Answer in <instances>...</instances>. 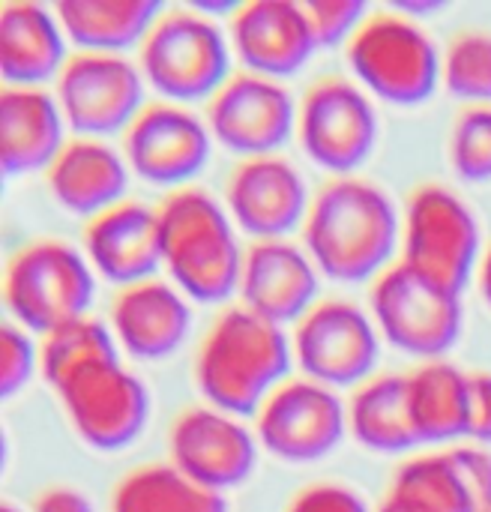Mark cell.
I'll use <instances>...</instances> for the list:
<instances>
[{
    "instance_id": "cell-4",
    "label": "cell",
    "mask_w": 491,
    "mask_h": 512,
    "mask_svg": "<svg viewBox=\"0 0 491 512\" xmlns=\"http://www.w3.org/2000/svg\"><path fill=\"white\" fill-rule=\"evenodd\" d=\"M135 60L147 87L180 105L207 102L234 72L228 30L201 6H162Z\"/></svg>"
},
{
    "instance_id": "cell-3",
    "label": "cell",
    "mask_w": 491,
    "mask_h": 512,
    "mask_svg": "<svg viewBox=\"0 0 491 512\" xmlns=\"http://www.w3.org/2000/svg\"><path fill=\"white\" fill-rule=\"evenodd\" d=\"M162 267L174 285L198 303H225L240 291L243 255L240 231L207 186L171 189L159 204Z\"/></svg>"
},
{
    "instance_id": "cell-23",
    "label": "cell",
    "mask_w": 491,
    "mask_h": 512,
    "mask_svg": "<svg viewBox=\"0 0 491 512\" xmlns=\"http://www.w3.org/2000/svg\"><path fill=\"white\" fill-rule=\"evenodd\" d=\"M66 120L48 87L3 84L0 93V165L6 177L48 171L66 144Z\"/></svg>"
},
{
    "instance_id": "cell-28",
    "label": "cell",
    "mask_w": 491,
    "mask_h": 512,
    "mask_svg": "<svg viewBox=\"0 0 491 512\" xmlns=\"http://www.w3.org/2000/svg\"><path fill=\"white\" fill-rule=\"evenodd\" d=\"M111 512H228V501L180 474L171 462L138 465L111 492Z\"/></svg>"
},
{
    "instance_id": "cell-19",
    "label": "cell",
    "mask_w": 491,
    "mask_h": 512,
    "mask_svg": "<svg viewBox=\"0 0 491 512\" xmlns=\"http://www.w3.org/2000/svg\"><path fill=\"white\" fill-rule=\"evenodd\" d=\"M321 270L291 237L249 240L240 273V303L255 315L288 327L297 324L321 297Z\"/></svg>"
},
{
    "instance_id": "cell-15",
    "label": "cell",
    "mask_w": 491,
    "mask_h": 512,
    "mask_svg": "<svg viewBox=\"0 0 491 512\" xmlns=\"http://www.w3.org/2000/svg\"><path fill=\"white\" fill-rule=\"evenodd\" d=\"M213 135L189 105L147 99L120 135V150L132 174L156 186H189L207 165Z\"/></svg>"
},
{
    "instance_id": "cell-33",
    "label": "cell",
    "mask_w": 491,
    "mask_h": 512,
    "mask_svg": "<svg viewBox=\"0 0 491 512\" xmlns=\"http://www.w3.org/2000/svg\"><path fill=\"white\" fill-rule=\"evenodd\" d=\"M300 6L309 18L318 51L348 45V39L354 36L360 21L372 12L369 3H363V0H303Z\"/></svg>"
},
{
    "instance_id": "cell-39",
    "label": "cell",
    "mask_w": 491,
    "mask_h": 512,
    "mask_svg": "<svg viewBox=\"0 0 491 512\" xmlns=\"http://www.w3.org/2000/svg\"><path fill=\"white\" fill-rule=\"evenodd\" d=\"M477 285H480L483 300L491 306V243L489 249L483 252V261H480V270H477Z\"/></svg>"
},
{
    "instance_id": "cell-22",
    "label": "cell",
    "mask_w": 491,
    "mask_h": 512,
    "mask_svg": "<svg viewBox=\"0 0 491 512\" xmlns=\"http://www.w3.org/2000/svg\"><path fill=\"white\" fill-rule=\"evenodd\" d=\"M45 186L66 213L93 219L126 198L129 165L108 138L69 135L45 171Z\"/></svg>"
},
{
    "instance_id": "cell-12",
    "label": "cell",
    "mask_w": 491,
    "mask_h": 512,
    "mask_svg": "<svg viewBox=\"0 0 491 512\" xmlns=\"http://www.w3.org/2000/svg\"><path fill=\"white\" fill-rule=\"evenodd\" d=\"M297 369L333 390L360 387L375 375L381 357V333L369 312L354 300H318L291 333Z\"/></svg>"
},
{
    "instance_id": "cell-35",
    "label": "cell",
    "mask_w": 491,
    "mask_h": 512,
    "mask_svg": "<svg viewBox=\"0 0 491 512\" xmlns=\"http://www.w3.org/2000/svg\"><path fill=\"white\" fill-rule=\"evenodd\" d=\"M285 512H369L366 501L360 492H354L345 483H333V480H318L306 489H300Z\"/></svg>"
},
{
    "instance_id": "cell-24",
    "label": "cell",
    "mask_w": 491,
    "mask_h": 512,
    "mask_svg": "<svg viewBox=\"0 0 491 512\" xmlns=\"http://www.w3.org/2000/svg\"><path fill=\"white\" fill-rule=\"evenodd\" d=\"M69 39L54 6L12 0L0 6V72L15 87H45L69 57Z\"/></svg>"
},
{
    "instance_id": "cell-9",
    "label": "cell",
    "mask_w": 491,
    "mask_h": 512,
    "mask_svg": "<svg viewBox=\"0 0 491 512\" xmlns=\"http://www.w3.org/2000/svg\"><path fill=\"white\" fill-rule=\"evenodd\" d=\"M51 393L60 399L72 432L102 453L135 444L150 420V393L120 354L69 369L51 384Z\"/></svg>"
},
{
    "instance_id": "cell-26",
    "label": "cell",
    "mask_w": 491,
    "mask_h": 512,
    "mask_svg": "<svg viewBox=\"0 0 491 512\" xmlns=\"http://www.w3.org/2000/svg\"><path fill=\"white\" fill-rule=\"evenodd\" d=\"M54 12L75 51L126 54L138 48L162 12L156 0H57Z\"/></svg>"
},
{
    "instance_id": "cell-18",
    "label": "cell",
    "mask_w": 491,
    "mask_h": 512,
    "mask_svg": "<svg viewBox=\"0 0 491 512\" xmlns=\"http://www.w3.org/2000/svg\"><path fill=\"white\" fill-rule=\"evenodd\" d=\"M225 30L240 69L285 78L300 72L318 51L309 18L297 0H249L237 3Z\"/></svg>"
},
{
    "instance_id": "cell-40",
    "label": "cell",
    "mask_w": 491,
    "mask_h": 512,
    "mask_svg": "<svg viewBox=\"0 0 491 512\" xmlns=\"http://www.w3.org/2000/svg\"><path fill=\"white\" fill-rule=\"evenodd\" d=\"M0 512H24L18 504H12V501H3V507H0Z\"/></svg>"
},
{
    "instance_id": "cell-29",
    "label": "cell",
    "mask_w": 491,
    "mask_h": 512,
    "mask_svg": "<svg viewBox=\"0 0 491 512\" xmlns=\"http://www.w3.org/2000/svg\"><path fill=\"white\" fill-rule=\"evenodd\" d=\"M390 492L414 501L426 512H480L474 489L456 459V450L411 456L399 465Z\"/></svg>"
},
{
    "instance_id": "cell-34",
    "label": "cell",
    "mask_w": 491,
    "mask_h": 512,
    "mask_svg": "<svg viewBox=\"0 0 491 512\" xmlns=\"http://www.w3.org/2000/svg\"><path fill=\"white\" fill-rule=\"evenodd\" d=\"M39 372V345L15 321L0 327V393L12 399Z\"/></svg>"
},
{
    "instance_id": "cell-32",
    "label": "cell",
    "mask_w": 491,
    "mask_h": 512,
    "mask_svg": "<svg viewBox=\"0 0 491 512\" xmlns=\"http://www.w3.org/2000/svg\"><path fill=\"white\" fill-rule=\"evenodd\" d=\"M450 168L468 183L491 180V105H468L450 129Z\"/></svg>"
},
{
    "instance_id": "cell-25",
    "label": "cell",
    "mask_w": 491,
    "mask_h": 512,
    "mask_svg": "<svg viewBox=\"0 0 491 512\" xmlns=\"http://www.w3.org/2000/svg\"><path fill=\"white\" fill-rule=\"evenodd\" d=\"M405 384L408 414L420 444L468 438V372L447 360H429L405 372Z\"/></svg>"
},
{
    "instance_id": "cell-37",
    "label": "cell",
    "mask_w": 491,
    "mask_h": 512,
    "mask_svg": "<svg viewBox=\"0 0 491 512\" xmlns=\"http://www.w3.org/2000/svg\"><path fill=\"white\" fill-rule=\"evenodd\" d=\"M30 512H96V507H93V501L81 489H72V486H48V489H42L33 498Z\"/></svg>"
},
{
    "instance_id": "cell-20",
    "label": "cell",
    "mask_w": 491,
    "mask_h": 512,
    "mask_svg": "<svg viewBox=\"0 0 491 512\" xmlns=\"http://www.w3.org/2000/svg\"><path fill=\"white\" fill-rule=\"evenodd\" d=\"M108 327L123 354L153 363L171 357L189 339L192 306L177 285L153 276L114 291Z\"/></svg>"
},
{
    "instance_id": "cell-1",
    "label": "cell",
    "mask_w": 491,
    "mask_h": 512,
    "mask_svg": "<svg viewBox=\"0 0 491 512\" xmlns=\"http://www.w3.org/2000/svg\"><path fill=\"white\" fill-rule=\"evenodd\" d=\"M303 249L333 282H372L402 246V213L375 180L330 177L309 204L300 228Z\"/></svg>"
},
{
    "instance_id": "cell-6",
    "label": "cell",
    "mask_w": 491,
    "mask_h": 512,
    "mask_svg": "<svg viewBox=\"0 0 491 512\" xmlns=\"http://www.w3.org/2000/svg\"><path fill=\"white\" fill-rule=\"evenodd\" d=\"M354 81L399 108L423 105L441 84V51L426 27L387 6L372 9L345 45Z\"/></svg>"
},
{
    "instance_id": "cell-10",
    "label": "cell",
    "mask_w": 491,
    "mask_h": 512,
    "mask_svg": "<svg viewBox=\"0 0 491 512\" xmlns=\"http://www.w3.org/2000/svg\"><path fill=\"white\" fill-rule=\"evenodd\" d=\"M378 111L372 96L345 75H321L297 99V141L303 153L333 177H348L378 147Z\"/></svg>"
},
{
    "instance_id": "cell-5",
    "label": "cell",
    "mask_w": 491,
    "mask_h": 512,
    "mask_svg": "<svg viewBox=\"0 0 491 512\" xmlns=\"http://www.w3.org/2000/svg\"><path fill=\"white\" fill-rule=\"evenodd\" d=\"M96 270L81 246L63 237H36L15 249L3 270V303L18 327L45 336L90 315Z\"/></svg>"
},
{
    "instance_id": "cell-11",
    "label": "cell",
    "mask_w": 491,
    "mask_h": 512,
    "mask_svg": "<svg viewBox=\"0 0 491 512\" xmlns=\"http://www.w3.org/2000/svg\"><path fill=\"white\" fill-rule=\"evenodd\" d=\"M54 99L72 135L108 138L123 135L147 105V81L126 54L72 51L54 78Z\"/></svg>"
},
{
    "instance_id": "cell-13",
    "label": "cell",
    "mask_w": 491,
    "mask_h": 512,
    "mask_svg": "<svg viewBox=\"0 0 491 512\" xmlns=\"http://www.w3.org/2000/svg\"><path fill=\"white\" fill-rule=\"evenodd\" d=\"M348 435V405L333 387L306 375L285 378L255 414L258 444L279 462L312 465L327 459Z\"/></svg>"
},
{
    "instance_id": "cell-2",
    "label": "cell",
    "mask_w": 491,
    "mask_h": 512,
    "mask_svg": "<svg viewBox=\"0 0 491 512\" xmlns=\"http://www.w3.org/2000/svg\"><path fill=\"white\" fill-rule=\"evenodd\" d=\"M291 363L294 348L285 327L237 303L225 306L204 330L192 375L207 405L255 417L264 399L291 378Z\"/></svg>"
},
{
    "instance_id": "cell-38",
    "label": "cell",
    "mask_w": 491,
    "mask_h": 512,
    "mask_svg": "<svg viewBox=\"0 0 491 512\" xmlns=\"http://www.w3.org/2000/svg\"><path fill=\"white\" fill-rule=\"evenodd\" d=\"M375 512H426V510H423V507H417L414 501H408V498L396 495V492H387V495H384V501L378 504V510Z\"/></svg>"
},
{
    "instance_id": "cell-16",
    "label": "cell",
    "mask_w": 491,
    "mask_h": 512,
    "mask_svg": "<svg viewBox=\"0 0 491 512\" xmlns=\"http://www.w3.org/2000/svg\"><path fill=\"white\" fill-rule=\"evenodd\" d=\"M168 462L192 483L225 495L252 477L258 438L240 417L213 405H192L168 429Z\"/></svg>"
},
{
    "instance_id": "cell-31",
    "label": "cell",
    "mask_w": 491,
    "mask_h": 512,
    "mask_svg": "<svg viewBox=\"0 0 491 512\" xmlns=\"http://www.w3.org/2000/svg\"><path fill=\"white\" fill-rule=\"evenodd\" d=\"M444 90L468 105H491V30H456L441 51Z\"/></svg>"
},
{
    "instance_id": "cell-17",
    "label": "cell",
    "mask_w": 491,
    "mask_h": 512,
    "mask_svg": "<svg viewBox=\"0 0 491 512\" xmlns=\"http://www.w3.org/2000/svg\"><path fill=\"white\" fill-rule=\"evenodd\" d=\"M222 201L240 234L282 240L303 228L312 195L294 162L279 153L240 159L225 180Z\"/></svg>"
},
{
    "instance_id": "cell-21",
    "label": "cell",
    "mask_w": 491,
    "mask_h": 512,
    "mask_svg": "<svg viewBox=\"0 0 491 512\" xmlns=\"http://www.w3.org/2000/svg\"><path fill=\"white\" fill-rule=\"evenodd\" d=\"M81 249L96 276L117 288L153 279L162 267V237L156 207L123 198L84 222Z\"/></svg>"
},
{
    "instance_id": "cell-8",
    "label": "cell",
    "mask_w": 491,
    "mask_h": 512,
    "mask_svg": "<svg viewBox=\"0 0 491 512\" xmlns=\"http://www.w3.org/2000/svg\"><path fill=\"white\" fill-rule=\"evenodd\" d=\"M369 312L378 333L411 357L441 360L462 336V297L396 258L369 282Z\"/></svg>"
},
{
    "instance_id": "cell-14",
    "label": "cell",
    "mask_w": 491,
    "mask_h": 512,
    "mask_svg": "<svg viewBox=\"0 0 491 512\" xmlns=\"http://www.w3.org/2000/svg\"><path fill=\"white\" fill-rule=\"evenodd\" d=\"M204 120L213 141L240 159L279 153L297 132V102L279 78L234 69L207 99Z\"/></svg>"
},
{
    "instance_id": "cell-7",
    "label": "cell",
    "mask_w": 491,
    "mask_h": 512,
    "mask_svg": "<svg viewBox=\"0 0 491 512\" xmlns=\"http://www.w3.org/2000/svg\"><path fill=\"white\" fill-rule=\"evenodd\" d=\"M399 258L462 297L483 261V234L468 201L441 183L411 189L402 210Z\"/></svg>"
},
{
    "instance_id": "cell-36",
    "label": "cell",
    "mask_w": 491,
    "mask_h": 512,
    "mask_svg": "<svg viewBox=\"0 0 491 512\" xmlns=\"http://www.w3.org/2000/svg\"><path fill=\"white\" fill-rule=\"evenodd\" d=\"M468 441L491 444V372H468Z\"/></svg>"
},
{
    "instance_id": "cell-27",
    "label": "cell",
    "mask_w": 491,
    "mask_h": 512,
    "mask_svg": "<svg viewBox=\"0 0 491 512\" xmlns=\"http://www.w3.org/2000/svg\"><path fill=\"white\" fill-rule=\"evenodd\" d=\"M348 432L375 453H408L420 441L408 414V384L399 372L372 375L348 399Z\"/></svg>"
},
{
    "instance_id": "cell-30",
    "label": "cell",
    "mask_w": 491,
    "mask_h": 512,
    "mask_svg": "<svg viewBox=\"0 0 491 512\" xmlns=\"http://www.w3.org/2000/svg\"><path fill=\"white\" fill-rule=\"evenodd\" d=\"M114 354H123V351H120L108 321L84 315L78 321H69V324L39 336V375L51 387L69 369H75L87 360L114 357Z\"/></svg>"
}]
</instances>
